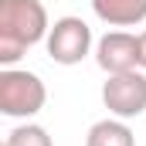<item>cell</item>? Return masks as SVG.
<instances>
[{
  "instance_id": "1",
  "label": "cell",
  "mask_w": 146,
  "mask_h": 146,
  "mask_svg": "<svg viewBox=\"0 0 146 146\" xmlns=\"http://www.w3.org/2000/svg\"><path fill=\"white\" fill-rule=\"evenodd\" d=\"M51 21L41 0H0V65L14 68L27 48L48 41Z\"/></svg>"
},
{
  "instance_id": "2",
  "label": "cell",
  "mask_w": 146,
  "mask_h": 146,
  "mask_svg": "<svg viewBox=\"0 0 146 146\" xmlns=\"http://www.w3.org/2000/svg\"><path fill=\"white\" fill-rule=\"evenodd\" d=\"M48 88L27 68H0V112L7 119H31L44 109Z\"/></svg>"
},
{
  "instance_id": "3",
  "label": "cell",
  "mask_w": 146,
  "mask_h": 146,
  "mask_svg": "<svg viewBox=\"0 0 146 146\" xmlns=\"http://www.w3.org/2000/svg\"><path fill=\"white\" fill-rule=\"evenodd\" d=\"M44 48H48V54H51L54 65H78L82 58L92 54L95 37H92V27H88L82 17L65 14V17H58V21L51 24Z\"/></svg>"
},
{
  "instance_id": "4",
  "label": "cell",
  "mask_w": 146,
  "mask_h": 146,
  "mask_svg": "<svg viewBox=\"0 0 146 146\" xmlns=\"http://www.w3.org/2000/svg\"><path fill=\"white\" fill-rule=\"evenodd\" d=\"M102 106L115 119H136L146 112V72L133 68L122 75H109L102 82Z\"/></svg>"
},
{
  "instance_id": "5",
  "label": "cell",
  "mask_w": 146,
  "mask_h": 146,
  "mask_svg": "<svg viewBox=\"0 0 146 146\" xmlns=\"http://www.w3.org/2000/svg\"><path fill=\"white\" fill-rule=\"evenodd\" d=\"M95 61L106 75H122L139 68V34L109 31L95 41Z\"/></svg>"
},
{
  "instance_id": "6",
  "label": "cell",
  "mask_w": 146,
  "mask_h": 146,
  "mask_svg": "<svg viewBox=\"0 0 146 146\" xmlns=\"http://www.w3.org/2000/svg\"><path fill=\"white\" fill-rule=\"evenodd\" d=\"M92 10L109 27H136L146 21V0H92Z\"/></svg>"
},
{
  "instance_id": "7",
  "label": "cell",
  "mask_w": 146,
  "mask_h": 146,
  "mask_svg": "<svg viewBox=\"0 0 146 146\" xmlns=\"http://www.w3.org/2000/svg\"><path fill=\"white\" fill-rule=\"evenodd\" d=\"M85 146H136V136L126 119L109 115V119L92 122V129L85 133Z\"/></svg>"
},
{
  "instance_id": "8",
  "label": "cell",
  "mask_w": 146,
  "mask_h": 146,
  "mask_svg": "<svg viewBox=\"0 0 146 146\" xmlns=\"http://www.w3.org/2000/svg\"><path fill=\"white\" fill-rule=\"evenodd\" d=\"M3 146H54V139H51V133H48L44 126L24 119L21 126H14V129L7 133Z\"/></svg>"
},
{
  "instance_id": "9",
  "label": "cell",
  "mask_w": 146,
  "mask_h": 146,
  "mask_svg": "<svg viewBox=\"0 0 146 146\" xmlns=\"http://www.w3.org/2000/svg\"><path fill=\"white\" fill-rule=\"evenodd\" d=\"M139 68L146 72V31L139 34Z\"/></svg>"
}]
</instances>
